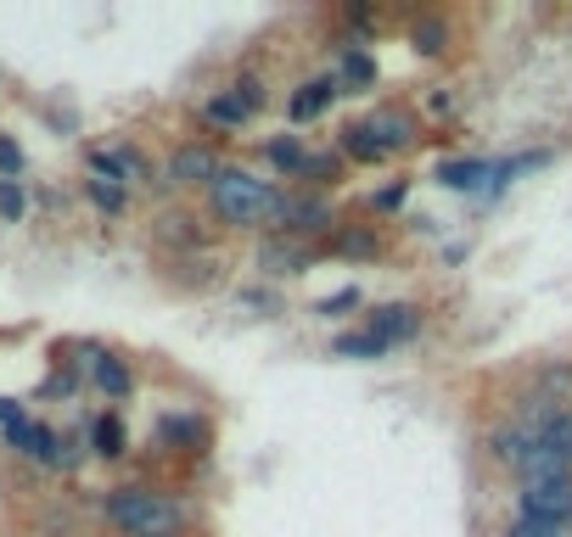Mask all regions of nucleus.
Listing matches in <instances>:
<instances>
[{"label":"nucleus","instance_id":"bb28decb","mask_svg":"<svg viewBox=\"0 0 572 537\" xmlns=\"http://www.w3.org/2000/svg\"><path fill=\"white\" fill-rule=\"evenodd\" d=\"M23 213H29L23 179H0V219H7V224H23Z\"/></svg>","mask_w":572,"mask_h":537},{"label":"nucleus","instance_id":"f8f14e48","mask_svg":"<svg viewBox=\"0 0 572 537\" xmlns=\"http://www.w3.org/2000/svg\"><path fill=\"white\" fill-rule=\"evenodd\" d=\"M528 448H533V436H528V425H522V420H506V425L488 431V460L506 465V471H517V476H522Z\"/></svg>","mask_w":572,"mask_h":537},{"label":"nucleus","instance_id":"2eb2a0df","mask_svg":"<svg viewBox=\"0 0 572 537\" xmlns=\"http://www.w3.org/2000/svg\"><path fill=\"white\" fill-rule=\"evenodd\" d=\"M91 387H96L107 403H124V398L135 392V370H129V358L102 352V358H96V370H91Z\"/></svg>","mask_w":572,"mask_h":537},{"label":"nucleus","instance_id":"9b49d317","mask_svg":"<svg viewBox=\"0 0 572 537\" xmlns=\"http://www.w3.org/2000/svg\"><path fill=\"white\" fill-rule=\"evenodd\" d=\"M157 241H163V246H175V252H202L214 235L202 230V219H197V213L175 208V213H157Z\"/></svg>","mask_w":572,"mask_h":537},{"label":"nucleus","instance_id":"412c9836","mask_svg":"<svg viewBox=\"0 0 572 537\" xmlns=\"http://www.w3.org/2000/svg\"><path fill=\"white\" fill-rule=\"evenodd\" d=\"M337 151L349 157V162H387V151L376 146V135L365 129V118L360 124H349L343 135H337Z\"/></svg>","mask_w":572,"mask_h":537},{"label":"nucleus","instance_id":"cd10ccee","mask_svg":"<svg viewBox=\"0 0 572 537\" xmlns=\"http://www.w3.org/2000/svg\"><path fill=\"white\" fill-rule=\"evenodd\" d=\"M404 202H410V179H393V186L371 191V213H404Z\"/></svg>","mask_w":572,"mask_h":537},{"label":"nucleus","instance_id":"2f4dec72","mask_svg":"<svg viewBox=\"0 0 572 537\" xmlns=\"http://www.w3.org/2000/svg\"><path fill=\"white\" fill-rule=\"evenodd\" d=\"M241 303H248V308H264V314H275V308H281V297H275V292H264V286H248V292H241Z\"/></svg>","mask_w":572,"mask_h":537},{"label":"nucleus","instance_id":"39448f33","mask_svg":"<svg viewBox=\"0 0 572 537\" xmlns=\"http://www.w3.org/2000/svg\"><path fill=\"white\" fill-rule=\"evenodd\" d=\"M85 168L96 173V179H118V186H163V179L152 173V162H146V151L141 146H129V140H118V146H91L85 151Z\"/></svg>","mask_w":572,"mask_h":537},{"label":"nucleus","instance_id":"a878e982","mask_svg":"<svg viewBox=\"0 0 572 537\" xmlns=\"http://www.w3.org/2000/svg\"><path fill=\"white\" fill-rule=\"evenodd\" d=\"M343 151H309V168H303V179H309V186H332V179L343 173Z\"/></svg>","mask_w":572,"mask_h":537},{"label":"nucleus","instance_id":"c85d7f7f","mask_svg":"<svg viewBox=\"0 0 572 537\" xmlns=\"http://www.w3.org/2000/svg\"><path fill=\"white\" fill-rule=\"evenodd\" d=\"M23 168H29V157H23L18 135H0V179H23Z\"/></svg>","mask_w":572,"mask_h":537},{"label":"nucleus","instance_id":"aec40b11","mask_svg":"<svg viewBox=\"0 0 572 537\" xmlns=\"http://www.w3.org/2000/svg\"><path fill=\"white\" fill-rule=\"evenodd\" d=\"M332 352H337V358H382V352H393V341L376 336L371 325H360V330H343V336L332 341Z\"/></svg>","mask_w":572,"mask_h":537},{"label":"nucleus","instance_id":"b1692460","mask_svg":"<svg viewBox=\"0 0 572 537\" xmlns=\"http://www.w3.org/2000/svg\"><path fill=\"white\" fill-rule=\"evenodd\" d=\"M410 45H416L422 56H444V51H449V23H444V18H422V23L410 29Z\"/></svg>","mask_w":572,"mask_h":537},{"label":"nucleus","instance_id":"72a5a7b5","mask_svg":"<svg viewBox=\"0 0 572 537\" xmlns=\"http://www.w3.org/2000/svg\"><path fill=\"white\" fill-rule=\"evenodd\" d=\"M343 23H354V29H365V23H371V7H343Z\"/></svg>","mask_w":572,"mask_h":537},{"label":"nucleus","instance_id":"393cba45","mask_svg":"<svg viewBox=\"0 0 572 537\" xmlns=\"http://www.w3.org/2000/svg\"><path fill=\"white\" fill-rule=\"evenodd\" d=\"M533 392L550 398V403H566V398H572V365H544V370L533 376Z\"/></svg>","mask_w":572,"mask_h":537},{"label":"nucleus","instance_id":"1a4fd4ad","mask_svg":"<svg viewBox=\"0 0 572 537\" xmlns=\"http://www.w3.org/2000/svg\"><path fill=\"white\" fill-rule=\"evenodd\" d=\"M337 96H343V84H337V73H320V78H309V84H298V90H292V102H287V113H292V124L303 129V124L325 118V107H332Z\"/></svg>","mask_w":572,"mask_h":537},{"label":"nucleus","instance_id":"4be33fe9","mask_svg":"<svg viewBox=\"0 0 572 537\" xmlns=\"http://www.w3.org/2000/svg\"><path fill=\"white\" fill-rule=\"evenodd\" d=\"M85 197H91V208L96 213H107V219H118L124 208H129V186H118V179H85Z\"/></svg>","mask_w":572,"mask_h":537},{"label":"nucleus","instance_id":"0eeeda50","mask_svg":"<svg viewBox=\"0 0 572 537\" xmlns=\"http://www.w3.org/2000/svg\"><path fill=\"white\" fill-rule=\"evenodd\" d=\"M259 275H270V281H292V275H303V268L314 263V246L309 241H298V235H281V230H270L264 241H259Z\"/></svg>","mask_w":572,"mask_h":537},{"label":"nucleus","instance_id":"c756f323","mask_svg":"<svg viewBox=\"0 0 572 537\" xmlns=\"http://www.w3.org/2000/svg\"><path fill=\"white\" fill-rule=\"evenodd\" d=\"M169 281H180V286H191V292H197V286H208V281H214V263H186V257H180V263L169 268Z\"/></svg>","mask_w":572,"mask_h":537},{"label":"nucleus","instance_id":"f704fd0d","mask_svg":"<svg viewBox=\"0 0 572 537\" xmlns=\"http://www.w3.org/2000/svg\"><path fill=\"white\" fill-rule=\"evenodd\" d=\"M433 113H438V118H449V113H455V96H444V90H438V96H433Z\"/></svg>","mask_w":572,"mask_h":537},{"label":"nucleus","instance_id":"f257e3e1","mask_svg":"<svg viewBox=\"0 0 572 537\" xmlns=\"http://www.w3.org/2000/svg\"><path fill=\"white\" fill-rule=\"evenodd\" d=\"M102 520L124 537H180L191 509L163 493V487H146V482H129V487H107L102 498Z\"/></svg>","mask_w":572,"mask_h":537},{"label":"nucleus","instance_id":"9d476101","mask_svg":"<svg viewBox=\"0 0 572 537\" xmlns=\"http://www.w3.org/2000/svg\"><path fill=\"white\" fill-rule=\"evenodd\" d=\"M157 442L169 454H202L208 448V420L202 414H163L157 420Z\"/></svg>","mask_w":572,"mask_h":537},{"label":"nucleus","instance_id":"473e14b6","mask_svg":"<svg viewBox=\"0 0 572 537\" xmlns=\"http://www.w3.org/2000/svg\"><path fill=\"white\" fill-rule=\"evenodd\" d=\"M18 420H29V409H23L18 398H0V431H7V425H18Z\"/></svg>","mask_w":572,"mask_h":537},{"label":"nucleus","instance_id":"6ab92c4d","mask_svg":"<svg viewBox=\"0 0 572 537\" xmlns=\"http://www.w3.org/2000/svg\"><path fill=\"white\" fill-rule=\"evenodd\" d=\"M325 252H332V257H354V263H371V257H382V235H376V230H337L332 241H325Z\"/></svg>","mask_w":572,"mask_h":537},{"label":"nucleus","instance_id":"423d86ee","mask_svg":"<svg viewBox=\"0 0 572 537\" xmlns=\"http://www.w3.org/2000/svg\"><path fill=\"white\" fill-rule=\"evenodd\" d=\"M275 230H281V235H298V241H309V235L332 241V235H337V208L325 202V197H309V191H287Z\"/></svg>","mask_w":572,"mask_h":537},{"label":"nucleus","instance_id":"7ed1b4c3","mask_svg":"<svg viewBox=\"0 0 572 537\" xmlns=\"http://www.w3.org/2000/svg\"><path fill=\"white\" fill-rule=\"evenodd\" d=\"M259 107H264V78L259 73H241L230 90H219V96L202 102V124L208 129H241V124H253Z\"/></svg>","mask_w":572,"mask_h":537},{"label":"nucleus","instance_id":"7c9ffc66","mask_svg":"<svg viewBox=\"0 0 572 537\" xmlns=\"http://www.w3.org/2000/svg\"><path fill=\"white\" fill-rule=\"evenodd\" d=\"M506 537H566V526H550V520H528V515H517V520L506 526Z\"/></svg>","mask_w":572,"mask_h":537},{"label":"nucleus","instance_id":"20e7f679","mask_svg":"<svg viewBox=\"0 0 572 537\" xmlns=\"http://www.w3.org/2000/svg\"><path fill=\"white\" fill-rule=\"evenodd\" d=\"M219 151L208 140H186L169 151V162H163V186H175V191H208L214 179H219Z\"/></svg>","mask_w":572,"mask_h":537},{"label":"nucleus","instance_id":"f03ea898","mask_svg":"<svg viewBox=\"0 0 572 537\" xmlns=\"http://www.w3.org/2000/svg\"><path fill=\"white\" fill-rule=\"evenodd\" d=\"M281 202H287V191H275L270 179H259L253 168H236V162H225L219 179L208 186V213L230 230H264V224L275 230Z\"/></svg>","mask_w":572,"mask_h":537},{"label":"nucleus","instance_id":"ddd939ff","mask_svg":"<svg viewBox=\"0 0 572 537\" xmlns=\"http://www.w3.org/2000/svg\"><path fill=\"white\" fill-rule=\"evenodd\" d=\"M495 179V162L488 157H444L438 162V186L444 191H477V186H488Z\"/></svg>","mask_w":572,"mask_h":537},{"label":"nucleus","instance_id":"4468645a","mask_svg":"<svg viewBox=\"0 0 572 537\" xmlns=\"http://www.w3.org/2000/svg\"><path fill=\"white\" fill-rule=\"evenodd\" d=\"M365 325H371L376 336H387V341L398 347V341H410V336L422 330V308H416V303H382V308H376V314H371Z\"/></svg>","mask_w":572,"mask_h":537},{"label":"nucleus","instance_id":"5701e85b","mask_svg":"<svg viewBox=\"0 0 572 537\" xmlns=\"http://www.w3.org/2000/svg\"><path fill=\"white\" fill-rule=\"evenodd\" d=\"M360 308H365V292H360V286H337V292H325V297L314 303L320 319H349V314H360Z\"/></svg>","mask_w":572,"mask_h":537},{"label":"nucleus","instance_id":"6e6552de","mask_svg":"<svg viewBox=\"0 0 572 537\" xmlns=\"http://www.w3.org/2000/svg\"><path fill=\"white\" fill-rule=\"evenodd\" d=\"M365 129L376 135V146H382L387 157L422 140V124H416V113H410V107H382V113H371V118H365Z\"/></svg>","mask_w":572,"mask_h":537},{"label":"nucleus","instance_id":"a211bd4d","mask_svg":"<svg viewBox=\"0 0 572 537\" xmlns=\"http://www.w3.org/2000/svg\"><path fill=\"white\" fill-rule=\"evenodd\" d=\"M264 162H270L275 173H287V179H303V168H309V146H303L298 135H275V140H264Z\"/></svg>","mask_w":572,"mask_h":537},{"label":"nucleus","instance_id":"dca6fc26","mask_svg":"<svg viewBox=\"0 0 572 537\" xmlns=\"http://www.w3.org/2000/svg\"><path fill=\"white\" fill-rule=\"evenodd\" d=\"M337 84H343V96H354V90H371V84H376V56L365 51V40H349V45H343Z\"/></svg>","mask_w":572,"mask_h":537},{"label":"nucleus","instance_id":"f3484780","mask_svg":"<svg viewBox=\"0 0 572 537\" xmlns=\"http://www.w3.org/2000/svg\"><path fill=\"white\" fill-rule=\"evenodd\" d=\"M91 454H96V460H124V454H129V431H124V420H118L113 409L91 420Z\"/></svg>","mask_w":572,"mask_h":537}]
</instances>
